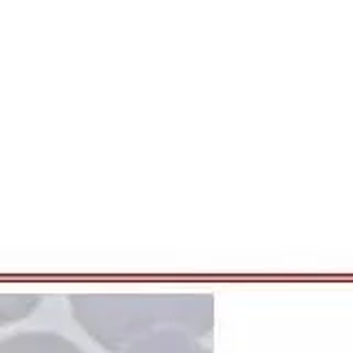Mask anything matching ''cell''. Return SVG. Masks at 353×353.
<instances>
[{
  "instance_id": "cell-3",
  "label": "cell",
  "mask_w": 353,
  "mask_h": 353,
  "mask_svg": "<svg viewBox=\"0 0 353 353\" xmlns=\"http://www.w3.org/2000/svg\"><path fill=\"white\" fill-rule=\"evenodd\" d=\"M121 353H212V349L197 335L170 329L132 342Z\"/></svg>"
},
{
  "instance_id": "cell-1",
  "label": "cell",
  "mask_w": 353,
  "mask_h": 353,
  "mask_svg": "<svg viewBox=\"0 0 353 353\" xmlns=\"http://www.w3.org/2000/svg\"><path fill=\"white\" fill-rule=\"evenodd\" d=\"M69 307L84 333L113 353L159 331L203 340L214 329L212 294H71Z\"/></svg>"
},
{
  "instance_id": "cell-4",
  "label": "cell",
  "mask_w": 353,
  "mask_h": 353,
  "mask_svg": "<svg viewBox=\"0 0 353 353\" xmlns=\"http://www.w3.org/2000/svg\"><path fill=\"white\" fill-rule=\"evenodd\" d=\"M40 302V294H0V329L29 318Z\"/></svg>"
},
{
  "instance_id": "cell-2",
  "label": "cell",
  "mask_w": 353,
  "mask_h": 353,
  "mask_svg": "<svg viewBox=\"0 0 353 353\" xmlns=\"http://www.w3.org/2000/svg\"><path fill=\"white\" fill-rule=\"evenodd\" d=\"M0 353H84L55 331H18L0 340Z\"/></svg>"
}]
</instances>
